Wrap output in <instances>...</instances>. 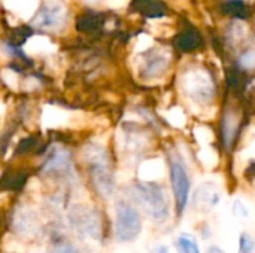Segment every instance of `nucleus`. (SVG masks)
<instances>
[{
    "label": "nucleus",
    "instance_id": "nucleus-27",
    "mask_svg": "<svg viewBox=\"0 0 255 253\" xmlns=\"http://www.w3.org/2000/svg\"><path fill=\"white\" fill-rule=\"evenodd\" d=\"M152 253H169V248L167 246H164V245H160V246H157Z\"/></svg>",
    "mask_w": 255,
    "mask_h": 253
},
{
    "label": "nucleus",
    "instance_id": "nucleus-15",
    "mask_svg": "<svg viewBox=\"0 0 255 253\" xmlns=\"http://www.w3.org/2000/svg\"><path fill=\"white\" fill-rule=\"evenodd\" d=\"M175 45L182 51H193L202 45V37L197 31L187 30L175 37Z\"/></svg>",
    "mask_w": 255,
    "mask_h": 253
},
{
    "label": "nucleus",
    "instance_id": "nucleus-24",
    "mask_svg": "<svg viewBox=\"0 0 255 253\" xmlns=\"http://www.w3.org/2000/svg\"><path fill=\"white\" fill-rule=\"evenodd\" d=\"M169 121L172 125L175 127H182L185 124V115L182 113V110L179 107H173L170 110V116H169Z\"/></svg>",
    "mask_w": 255,
    "mask_h": 253
},
{
    "label": "nucleus",
    "instance_id": "nucleus-28",
    "mask_svg": "<svg viewBox=\"0 0 255 253\" xmlns=\"http://www.w3.org/2000/svg\"><path fill=\"white\" fill-rule=\"evenodd\" d=\"M208 253H226V252H224L221 248H218V246H209Z\"/></svg>",
    "mask_w": 255,
    "mask_h": 253
},
{
    "label": "nucleus",
    "instance_id": "nucleus-4",
    "mask_svg": "<svg viewBox=\"0 0 255 253\" xmlns=\"http://www.w3.org/2000/svg\"><path fill=\"white\" fill-rule=\"evenodd\" d=\"M142 231V218L139 210L127 203L118 201L115 206V236L121 243H130L139 237Z\"/></svg>",
    "mask_w": 255,
    "mask_h": 253
},
{
    "label": "nucleus",
    "instance_id": "nucleus-7",
    "mask_svg": "<svg viewBox=\"0 0 255 253\" xmlns=\"http://www.w3.org/2000/svg\"><path fill=\"white\" fill-rule=\"evenodd\" d=\"M66 6L60 0H46L43 7L33 19V25L42 30H55L66 21Z\"/></svg>",
    "mask_w": 255,
    "mask_h": 253
},
{
    "label": "nucleus",
    "instance_id": "nucleus-19",
    "mask_svg": "<svg viewBox=\"0 0 255 253\" xmlns=\"http://www.w3.org/2000/svg\"><path fill=\"white\" fill-rule=\"evenodd\" d=\"M194 137L197 139V142L202 146H209L214 136H212V131L208 127H197V128H194Z\"/></svg>",
    "mask_w": 255,
    "mask_h": 253
},
{
    "label": "nucleus",
    "instance_id": "nucleus-26",
    "mask_svg": "<svg viewBox=\"0 0 255 253\" xmlns=\"http://www.w3.org/2000/svg\"><path fill=\"white\" fill-rule=\"evenodd\" d=\"M106 4L112 9H118L127 4V0H106Z\"/></svg>",
    "mask_w": 255,
    "mask_h": 253
},
{
    "label": "nucleus",
    "instance_id": "nucleus-23",
    "mask_svg": "<svg viewBox=\"0 0 255 253\" xmlns=\"http://www.w3.org/2000/svg\"><path fill=\"white\" fill-rule=\"evenodd\" d=\"M239 63L244 69H255V49H248L247 52H244Z\"/></svg>",
    "mask_w": 255,
    "mask_h": 253
},
{
    "label": "nucleus",
    "instance_id": "nucleus-11",
    "mask_svg": "<svg viewBox=\"0 0 255 253\" xmlns=\"http://www.w3.org/2000/svg\"><path fill=\"white\" fill-rule=\"evenodd\" d=\"M221 198V192L218 188H215L212 183H205L202 185L194 197V203L199 207H215Z\"/></svg>",
    "mask_w": 255,
    "mask_h": 253
},
{
    "label": "nucleus",
    "instance_id": "nucleus-1",
    "mask_svg": "<svg viewBox=\"0 0 255 253\" xmlns=\"http://www.w3.org/2000/svg\"><path fill=\"white\" fill-rule=\"evenodd\" d=\"M131 195L143 212L155 222L163 224L170 215V201L164 188L155 182H134L131 185Z\"/></svg>",
    "mask_w": 255,
    "mask_h": 253
},
{
    "label": "nucleus",
    "instance_id": "nucleus-6",
    "mask_svg": "<svg viewBox=\"0 0 255 253\" xmlns=\"http://www.w3.org/2000/svg\"><path fill=\"white\" fill-rule=\"evenodd\" d=\"M69 221L72 227L84 236L94 240L100 239L102 225L99 215L87 206H73L69 212Z\"/></svg>",
    "mask_w": 255,
    "mask_h": 253
},
{
    "label": "nucleus",
    "instance_id": "nucleus-21",
    "mask_svg": "<svg viewBox=\"0 0 255 253\" xmlns=\"http://www.w3.org/2000/svg\"><path fill=\"white\" fill-rule=\"evenodd\" d=\"M1 79H3V82H4L7 86H10L12 89H16V88H18L19 79H18V76H16V73H15L13 70H10V69L1 70Z\"/></svg>",
    "mask_w": 255,
    "mask_h": 253
},
{
    "label": "nucleus",
    "instance_id": "nucleus-16",
    "mask_svg": "<svg viewBox=\"0 0 255 253\" xmlns=\"http://www.w3.org/2000/svg\"><path fill=\"white\" fill-rule=\"evenodd\" d=\"M223 12L230 16H236L239 19H245L248 16V7L242 0H230L227 3H224Z\"/></svg>",
    "mask_w": 255,
    "mask_h": 253
},
{
    "label": "nucleus",
    "instance_id": "nucleus-13",
    "mask_svg": "<svg viewBox=\"0 0 255 253\" xmlns=\"http://www.w3.org/2000/svg\"><path fill=\"white\" fill-rule=\"evenodd\" d=\"M24 49L27 54H48V52H54L55 46L51 43V40L45 36H33L31 39H28L24 45Z\"/></svg>",
    "mask_w": 255,
    "mask_h": 253
},
{
    "label": "nucleus",
    "instance_id": "nucleus-14",
    "mask_svg": "<svg viewBox=\"0 0 255 253\" xmlns=\"http://www.w3.org/2000/svg\"><path fill=\"white\" fill-rule=\"evenodd\" d=\"M163 176V166L158 160H149L143 163L139 169V177L142 182H155Z\"/></svg>",
    "mask_w": 255,
    "mask_h": 253
},
{
    "label": "nucleus",
    "instance_id": "nucleus-12",
    "mask_svg": "<svg viewBox=\"0 0 255 253\" xmlns=\"http://www.w3.org/2000/svg\"><path fill=\"white\" fill-rule=\"evenodd\" d=\"M4 6L12 10L15 15H18L21 19H30L33 13L37 10L39 0H3Z\"/></svg>",
    "mask_w": 255,
    "mask_h": 253
},
{
    "label": "nucleus",
    "instance_id": "nucleus-2",
    "mask_svg": "<svg viewBox=\"0 0 255 253\" xmlns=\"http://www.w3.org/2000/svg\"><path fill=\"white\" fill-rule=\"evenodd\" d=\"M88 176L99 195L108 198L114 192V173L108 152L99 145H87L82 152Z\"/></svg>",
    "mask_w": 255,
    "mask_h": 253
},
{
    "label": "nucleus",
    "instance_id": "nucleus-20",
    "mask_svg": "<svg viewBox=\"0 0 255 253\" xmlns=\"http://www.w3.org/2000/svg\"><path fill=\"white\" fill-rule=\"evenodd\" d=\"M255 249V240L248 234L244 233L239 237V253H253Z\"/></svg>",
    "mask_w": 255,
    "mask_h": 253
},
{
    "label": "nucleus",
    "instance_id": "nucleus-5",
    "mask_svg": "<svg viewBox=\"0 0 255 253\" xmlns=\"http://www.w3.org/2000/svg\"><path fill=\"white\" fill-rule=\"evenodd\" d=\"M170 183H172V191L175 197V206H176V213L181 218L184 215V210L188 204V197L191 191V180L187 171V167L184 161L181 160L179 155L172 154L170 155Z\"/></svg>",
    "mask_w": 255,
    "mask_h": 253
},
{
    "label": "nucleus",
    "instance_id": "nucleus-22",
    "mask_svg": "<svg viewBox=\"0 0 255 253\" xmlns=\"http://www.w3.org/2000/svg\"><path fill=\"white\" fill-rule=\"evenodd\" d=\"M232 212L238 219H247L250 216V210L245 206V203H242L241 200H236L232 206Z\"/></svg>",
    "mask_w": 255,
    "mask_h": 253
},
{
    "label": "nucleus",
    "instance_id": "nucleus-9",
    "mask_svg": "<svg viewBox=\"0 0 255 253\" xmlns=\"http://www.w3.org/2000/svg\"><path fill=\"white\" fill-rule=\"evenodd\" d=\"M170 61V55L167 51H155L149 58H146V63L143 66V75L148 78H157L161 76Z\"/></svg>",
    "mask_w": 255,
    "mask_h": 253
},
{
    "label": "nucleus",
    "instance_id": "nucleus-18",
    "mask_svg": "<svg viewBox=\"0 0 255 253\" xmlns=\"http://www.w3.org/2000/svg\"><path fill=\"white\" fill-rule=\"evenodd\" d=\"M236 118L233 115H226L224 118V122H223V136H224V142H226V146H230L232 140H233V136H235V131H236Z\"/></svg>",
    "mask_w": 255,
    "mask_h": 253
},
{
    "label": "nucleus",
    "instance_id": "nucleus-17",
    "mask_svg": "<svg viewBox=\"0 0 255 253\" xmlns=\"http://www.w3.org/2000/svg\"><path fill=\"white\" fill-rule=\"evenodd\" d=\"M176 246L179 253H202L196 239L190 234H181L176 239Z\"/></svg>",
    "mask_w": 255,
    "mask_h": 253
},
{
    "label": "nucleus",
    "instance_id": "nucleus-29",
    "mask_svg": "<svg viewBox=\"0 0 255 253\" xmlns=\"http://www.w3.org/2000/svg\"><path fill=\"white\" fill-rule=\"evenodd\" d=\"M139 1H142V3L146 4V3H151V1H155V0H139Z\"/></svg>",
    "mask_w": 255,
    "mask_h": 253
},
{
    "label": "nucleus",
    "instance_id": "nucleus-8",
    "mask_svg": "<svg viewBox=\"0 0 255 253\" xmlns=\"http://www.w3.org/2000/svg\"><path fill=\"white\" fill-rule=\"evenodd\" d=\"M43 173L45 174H54V176H64L72 173V163L70 157L66 151L57 149L54 151L49 158L43 164Z\"/></svg>",
    "mask_w": 255,
    "mask_h": 253
},
{
    "label": "nucleus",
    "instance_id": "nucleus-10",
    "mask_svg": "<svg viewBox=\"0 0 255 253\" xmlns=\"http://www.w3.org/2000/svg\"><path fill=\"white\" fill-rule=\"evenodd\" d=\"M13 225H15V230L24 237H31L39 230V224H37L34 215L27 209H22L15 213Z\"/></svg>",
    "mask_w": 255,
    "mask_h": 253
},
{
    "label": "nucleus",
    "instance_id": "nucleus-25",
    "mask_svg": "<svg viewBox=\"0 0 255 253\" xmlns=\"http://www.w3.org/2000/svg\"><path fill=\"white\" fill-rule=\"evenodd\" d=\"M49 253H81L78 249H75L73 246L70 245H66V243H61V245H57L55 248H52Z\"/></svg>",
    "mask_w": 255,
    "mask_h": 253
},
{
    "label": "nucleus",
    "instance_id": "nucleus-3",
    "mask_svg": "<svg viewBox=\"0 0 255 253\" xmlns=\"http://www.w3.org/2000/svg\"><path fill=\"white\" fill-rule=\"evenodd\" d=\"M185 95L197 104H208L215 95V84L211 73L202 67L188 69L181 78Z\"/></svg>",
    "mask_w": 255,
    "mask_h": 253
}]
</instances>
